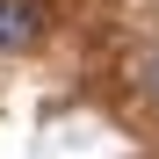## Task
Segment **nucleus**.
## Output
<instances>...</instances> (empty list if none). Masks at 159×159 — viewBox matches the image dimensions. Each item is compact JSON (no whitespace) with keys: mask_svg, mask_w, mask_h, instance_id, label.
<instances>
[{"mask_svg":"<svg viewBox=\"0 0 159 159\" xmlns=\"http://www.w3.org/2000/svg\"><path fill=\"white\" fill-rule=\"evenodd\" d=\"M43 36V0H0V51H29Z\"/></svg>","mask_w":159,"mask_h":159,"instance_id":"nucleus-1","label":"nucleus"},{"mask_svg":"<svg viewBox=\"0 0 159 159\" xmlns=\"http://www.w3.org/2000/svg\"><path fill=\"white\" fill-rule=\"evenodd\" d=\"M145 94L159 101V51H152V58H145Z\"/></svg>","mask_w":159,"mask_h":159,"instance_id":"nucleus-2","label":"nucleus"}]
</instances>
